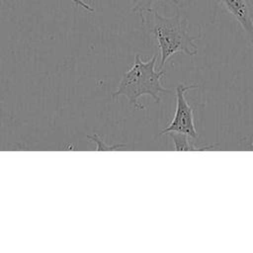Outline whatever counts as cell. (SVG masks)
I'll return each mask as SVG.
<instances>
[{"mask_svg": "<svg viewBox=\"0 0 253 253\" xmlns=\"http://www.w3.org/2000/svg\"><path fill=\"white\" fill-rule=\"evenodd\" d=\"M75 6H78V7H81V8H83V9H85L86 11H88V12H94V8L91 6V5H89L88 3H86L85 1H83V0H70Z\"/></svg>", "mask_w": 253, "mask_h": 253, "instance_id": "obj_8", "label": "cell"}, {"mask_svg": "<svg viewBox=\"0 0 253 253\" xmlns=\"http://www.w3.org/2000/svg\"><path fill=\"white\" fill-rule=\"evenodd\" d=\"M198 88L197 85L187 86L180 84L176 87V109L172 121L159 132L161 134H167L171 131H177L186 133L194 139L199 138L198 131L194 123V111L186 99V92Z\"/></svg>", "mask_w": 253, "mask_h": 253, "instance_id": "obj_3", "label": "cell"}, {"mask_svg": "<svg viewBox=\"0 0 253 253\" xmlns=\"http://www.w3.org/2000/svg\"><path fill=\"white\" fill-rule=\"evenodd\" d=\"M156 61V53L147 61H142L139 54H135L132 66L123 74L112 97L123 95L135 109H144V106L138 103V99L144 95H149L159 104L161 94H168L171 91L162 85L161 79L165 71L155 70Z\"/></svg>", "mask_w": 253, "mask_h": 253, "instance_id": "obj_2", "label": "cell"}, {"mask_svg": "<svg viewBox=\"0 0 253 253\" xmlns=\"http://www.w3.org/2000/svg\"><path fill=\"white\" fill-rule=\"evenodd\" d=\"M157 1L161 0H131V12L140 14L146 10L152 8V4ZM170 1L176 8H180V1L179 0H168Z\"/></svg>", "mask_w": 253, "mask_h": 253, "instance_id": "obj_6", "label": "cell"}, {"mask_svg": "<svg viewBox=\"0 0 253 253\" xmlns=\"http://www.w3.org/2000/svg\"><path fill=\"white\" fill-rule=\"evenodd\" d=\"M138 15L144 29L157 41L161 56L158 70H162L166 61L176 53L192 56L198 53L196 41L202 38V34L190 35L189 22L180 13L165 17L151 8Z\"/></svg>", "mask_w": 253, "mask_h": 253, "instance_id": "obj_1", "label": "cell"}, {"mask_svg": "<svg viewBox=\"0 0 253 253\" xmlns=\"http://www.w3.org/2000/svg\"><path fill=\"white\" fill-rule=\"evenodd\" d=\"M88 138L93 140L96 144H97V148L96 150H115L121 147H125L126 144H117V145H106L103 140L101 139V137L99 136V134H94L92 136L88 135Z\"/></svg>", "mask_w": 253, "mask_h": 253, "instance_id": "obj_7", "label": "cell"}, {"mask_svg": "<svg viewBox=\"0 0 253 253\" xmlns=\"http://www.w3.org/2000/svg\"><path fill=\"white\" fill-rule=\"evenodd\" d=\"M224 9L238 22L246 41L253 46V18L248 0H219Z\"/></svg>", "mask_w": 253, "mask_h": 253, "instance_id": "obj_4", "label": "cell"}, {"mask_svg": "<svg viewBox=\"0 0 253 253\" xmlns=\"http://www.w3.org/2000/svg\"><path fill=\"white\" fill-rule=\"evenodd\" d=\"M173 140L174 142V149L177 151H189V150H205V149H210L213 148L214 145H204L201 146L199 144H196L195 142L192 141L191 136H189L186 133L182 132H177V131H171L167 133Z\"/></svg>", "mask_w": 253, "mask_h": 253, "instance_id": "obj_5", "label": "cell"}]
</instances>
